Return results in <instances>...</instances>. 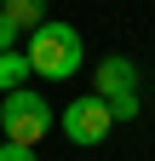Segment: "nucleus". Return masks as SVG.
Returning a JSON list of instances; mask_svg holds the SVG:
<instances>
[{
    "mask_svg": "<svg viewBox=\"0 0 155 161\" xmlns=\"http://www.w3.org/2000/svg\"><path fill=\"white\" fill-rule=\"evenodd\" d=\"M23 52H29V69L40 75V80H52V86L75 80V75H81V64H86V40H81V29H75V23H57V17H46V23L23 40Z\"/></svg>",
    "mask_w": 155,
    "mask_h": 161,
    "instance_id": "1",
    "label": "nucleus"
},
{
    "mask_svg": "<svg viewBox=\"0 0 155 161\" xmlns=\"http://www.w3.org/2000/svg\"><path fill=\"white\" fill-rule=\"evenodd\" d=\"M57 127V109H52V98L46 92H35V86H17L0 98V132L12 138V144H40V138Z\"/></svg>",
    "mask_w": 155,
    "mask_h": 161,
    "instance_id": "2",
    "label": "nucleus"
},
{
    "mask_svg": "<svg viewBox=\"0 0 155 161\" xmlns=\"http://www.w3.org/2000/svg\"><path fill=\"white\" fill-rule=\"evenodd\" d=\"M92 92L115 109V121H138V109H144V104H138V64L121 58V52L98 58V69H92Z\"/></svg>",
    "mask_w": 155,
    "mask_h": 161,
    "instance_id": "3",
    "label": "nucleus"
},
{
    "mask_svg": "<svg viewBox=\"0 0 155 161\" xmlns=\"http://www.w3.org/2000/svg\"><path fill=\"white\" fill-rule=\"evenodd\" d=\"M57 127L69 132V144H81V150H98L104 138L115 132V109L104 104L98 92H81V98H69V104H63Z\"/></svg>",
    "mask_w": 155,
    "mask_h": 161,
    "instance_id": "4",
    "label": "nucleus"
},
{
    "mask_svg": "<svg viewBox=\"0 0 155 161\" xmlns=\"http://www.w3.org/2000/svg\"><path fill=\"white\" fill-rule=\"evenodd\" d=\"M29 52L23 46H17V52H0V98H6V92H17V86H29Z\"/></svg>",
    "mask_w": 155,
    "mask_h": 161,
    "instance_id": "5",
    "label": "nucleus"
},
{
    "mask_svg": "<svg viewBox=\"0 0 155 161\" xmlns=\"http://www.w3.org/2000/svg\"><path fill=\"white\" fill-rule=\"evenodd\" d=\"M0 12H6L23 35H35V29L46 23V0H0Z\"/></svg>",
    "mask_w": 155,
    "mask_h": 161,
    "instance_id": "6",
    "label": "nucleus"
},
{
    "mask_svg": "<svg viewBox=\"0 0 155 161\" xmlns=\"http://www.w3.org/2000/svg\"><path fill=\"white\" fill-rule=\"evenodd\" d=\"M17 46H23V29H17L6 12H0V52H17Z\"/></svg>",
    "mask_w": 155,
    "mask_h": 161,
    "instance_id": "7",
    "label": "nucleus"
},
{
    "mask_svg": "<svg viewBox=\"0 0 155 161\" xmlns=\"http://www.w3.org/2000/svg\"><path fill=\"white\" fill-rule=\"evenodd\" d=\"M0 161H35L29 144H12V138H0Z\"/></svg>",
    "mask_w": 155,
    "mask_h": 161,
    "instance_id": "8",
    "label": "nucleus"
}]
</instances>
